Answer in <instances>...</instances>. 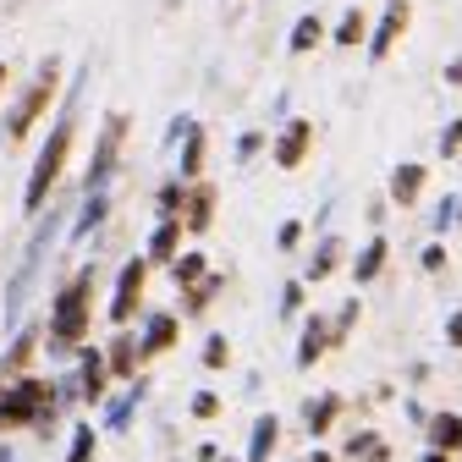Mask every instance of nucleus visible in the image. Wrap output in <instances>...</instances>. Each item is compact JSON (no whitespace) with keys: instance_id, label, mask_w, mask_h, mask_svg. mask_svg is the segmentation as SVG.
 Returning a JSON list of instances; mask_svg holds the SVG:
<instances>
[{"instance_id":"obj_13","label":"nucleus","mask_w":462,"mask_h":462,"mask_svg":"<svg viewBox=\"0 0 462 462\" xmlns=\"http://www.w3.org/2000/svg\"><path fill=\"white\" fill-rule=\"evenodd\" d=\"M270 440H275V419H259V430H254V457H248V462H264Z\"/></svg>"},{"instance_id":"obj_2","label":"nucleus","mask_w":462,"mask_h":462,"mask_svg":"<svg viewBox=\"0 0 462 462\" xmlns=\"http://www.w3.org/2000/svg\"><path fill=\"white\" fill-rule=\"evenodd\" d=\"M44 402H50V391H44L39 380H23L17 391L0 396V424H28V419H39Z\"/></svg>"},{"instance_id":"obj_12","label":"nucleus","mask_w":462,"mask_h":462,"mask_svg":"<svg viewBox=\"0 0 462 462\" xmlns=\"http://www.w3.org/2000/svg\"><path fill=\"white\" fill-rule=\"evenodd\" d=\"M83 391H88V396H99V391H105V364H99V353H88V358H83Z\"/></svg>"},{"instance_id":"obj_11","label":"nucleus","mask_w":462,"mask_h":462,"mask_svg":"<svg viewBox=\"0 0 462 462\" xmlns=\"http://www.w3.org/2000/svg\"><path fill=\"white\" fill-rule=\"evenodd\" d=\"M171 336H177V319H171V314H154V325H149V353L171 346Z\"/></svg>"},{"instance_id":"obj_20","label":"nucleus","mask_w":462,"mask_h":462,"mask_svg":"<svg viewBox=\"0 0 462 462\" xmlns=\"http://www.w3.org/2000/svg\"><path fill=\"white\" fill-rule=\"evenodd\" d=\"M199 270H204V259H199V254H188V259L177 264V281H199Z\"/></svg>"},{"instance_id":"obj_24","label":"nucleus","mask_w":462,"mask_h":462,"mask_svg":"<svg viewBox=\"0 0 462 462\" xmlns=\"http://www.w3.org/2000/svg\"><path fill=\"white\" fill-rule=\"evenodd\" d=\"M204 220H209V193L193 199V226H204Z\"/></svg>"},{"instance_id":"obj_18","label":"nucleus","mask_w":462,"mask_h":462,"mask_svg":"<svg viewBox=\"0 0 462 462\" xmlns=\"http://www.w3.org/2000/svg\"><path fill=\"white\" fill-rule=\"evenodd\" d=\"M171 248H177V226H160V231H154V254L171 259Z\"/></svg>"},{"instance_id":"obj_5","label":"nucleus","mask_w":462,"mask_h":462,"mask_svg":"<svg viewBox=\"0 0 462 462\" xmlns=\"http://www.w3.org/2000/svg\"><path fill=\"white\" fill-rule=\"evenodd\" d=\"M138 292H143V264L133 259V264L122 270V286H116V303H110V319H116V325L133 314V298H138Z\"/></svg>"},{"instance_id":"obj_1","label":"nucleus","mask_w":462,"mask_h":462,"mask_svg":"<svg viewBox=\"0 0 462 462\" xmlns=\"http://www.w3.org/2000/svg\"><path fill=\"white\" fill-rule=\"evenodd\" d=\"M67 149H72V110L61 116V127H55V138L44 143V154H39V165H33V177H28V209L44 204V193H50V182H55V171H61V160H67Z\"/></svg>"},{"instance_id":"obj_29","label":"nucleus","mask_w":462,"mask_h":462,"mask_svg":"<svg viewBox=\"0 0 462 462\" xmlns=\"http://www.w3.org/2000/svg\"><path fill=\"white\" fill-rule=\"evenodd\" d=\"M0 83H6V67H0Z\"/></svg>"},{"instance_id":"obj_3","label":"nucleus","mask_w":462,"mask_h":462,"mask_svg":"<svg viewBox=\"0 0 462 462\" xmlns=\"http://www.w3.org/2000/svg\"><path fill=\"white\" fill-rule=\"evenodd\" d=\"M83 298H88V275L72 281L67 292H61V303H55V336H61V341H78L83 336Z\"/></svg>"},{"instance_id":"obj_25","label":"nucleus","mask_w":462,"mask_h":462,"mask_svg":"<svg viewBox=\"0 0 462 462\" xmlns=\"http://www.w3.org/2000/svg\"><path fill=\"white\" fill-rule=\"evenodd\" d=\"M330 264H336V243H325V254H319V259H314V275H325V270H330Z\"/></svg>"},{"instance_id":"obj_22","label":"nucleus","mask_w":462,"mask_h":462,"mask_svg":"<svg viewBox=\"0 0 462 462\" xmlns=\"http://www.w3.org/2000/svg\"><path fill=\"white\" fill-rule=\"evenodd\" d=\"M204 364H209V369L226 364V341H209V346H204Z\"/></svg>"},{"instance_id":"obj_15","label":"nucleus","mask_w":462,"mask_h":462,"mask_svg":"<svg viewBox=\"0 0 462 462\" xmlns=\"http://www.w3.org/2000/svg\"><path fill=\"white\" fill-rule=\"evenodd\" d=\"M380 264H385V243H369V254L358 259V281H369V275H374Z\"/></svg>"},{"instance_id":"obj_7","label":"nucleus","mask_w":462,"mask_h":462,"mask_svg":"<svg viewBox=\"0 0 462 462\" xmlns=\"http://www.w3.org/2000/svg\"><path fill=\"white\" fill-rule=\"evenodd\" d=\"M402 28H408V6H402V0H391V12H385V23H380V33H374V61L391 50V39H396Z\"/></svg>"},{"instance_id":"obj_16","label":"nucleus","mask_w":462,"mask_h":462,"mask_svg":"<svg viewBox=\"0 0 462 462\" xmlns=\"http://www.w3.org/2000/svg\"><path fill=\"white\" fill-rule=\"evenodd\" d=\"M330 419H336V396H325L319 408H309V430H314V435H319V430H325Z\"/></svg>"},{"instance_id":"obj_21","label":"nucleus","mask_w":462,"mask_h":462,"mask_svg":"<svg viewBox=\"0 0 462 462\" xmlns=\"http://www.w3.org/2000/svg\"><path fill=\"white\" fill-rule=\"evenodd\" d=\"M193 413H199V419H215V413H220V402L204 391V396H193Z\"/></svg>"},{"instance_id":"obj_8","label":"nucleus","mask_w":462,"mask_h":462,"mask_svg":"<svg viewBox=\"0 0 462 462\" xmlns=\"http://www.w3.org/2000/svg\"><path fill=\"white\" fill-rule=\"evenodd\" d=\"M303 149H309V122H292V127H286V138H281V165H298L303 160Z\"/></svg>"},{"instance_id":"obj_28","label":"nucleus","mask_w":462,"mask_h":462,"mask_svg":"<svg viewBox=\"0 0 462 462\" xmlns=\"http://www.w3.org/2000/svg\"><path fill=\"white\" fill-rule=\"evenodd\" d=\"M424 462H446V457H440V451H435V457H424Z\"/></svg>"},{"instance_id":"obj_4","label":"nucleus","mask_w":462,"mask_h":462,"mask_svg":"<svg viewBox=\"0 0 462 462\" xmlns=\"http://www.w3.org/2000/svg\"><path fill=\"white\" fill-rule=\"evenodd\" d=\"M50 88H55V67H44V78L28 88V99L17 105V116H12V138H23L28 127H33V116L44 110V99H50Z\"/></svg>"},{"instance_id":"obj_6","label":"nucleus","mask_w":462,"mask_h":462,"mask_svg":"<svg viewBox=\"0 0 462 462\" xmlns=\"http://www.w3.org/2000/svg\"><path fill=\"white\" fill-rule=\"evenodd\" d=\"M116 143H122V116H110V127H105V143H99V160L88 165V193H99V182L110 177V154Z\"/></svg>"},{"instance_id":"obj_19","label":"nucleus","mask_w":462,"mask_h":462,"mask_svg":"<svg viewBox=\"0 0 462 462\" xmlns=\"http://www.w3.org/2000/svg\"><path fill=\"white\" fill-rule=\"evenodd\" d=\"M319 346H325V341H319V325H309V341H303V353H298V358L314 364V358H319Z\"/></svg>"},{"instance_id":"obj_27","label":"nucleus","mask_w":462,"mask_h":462,"mask_svg":"<svg viewBox=\"0 0 462 462\" xmlns=\"http://www.w3.org/2000/svg\"><path fill=\"white\" fill-rule=\"evenodd\" d=\"M446 78H451V83H462V61H457V67H451V72H446Z\"/></svg>"},{"instance_id":"obj_9","label":"nucleus","mask_w":462,"mask_h":462,"mask_svg":"<svg viewBox=\"0 0 462 462\" xmlns=\"http://www.w3.org/2000/svg\"><path fill=\"white\" fill-rule=\"evenodd\" d=\"M419 188H424V171H419V165H402L396 177H391V193H396V204H413V199H419Z\"/></svg>"},{"instance_id":"obj_17","label":"nucleus","mask_w":462,"mask_h":462,"mask_svg":"<svg viewBox=\"0 0 462 462\" xmlns=\"http://www.w3.org/2000/svg\"><path fill=\"white\" fill-rule=\"evenodd\" d=\"M314 39H319V23H314V17H303V23H298V33H292V50H309Z\"/></svg>"},{"instance_id":"obj_26","label":"nucleus","mask_w":462,"mask_h":462,"mask_svg":"<svg viewBox=\"0 0 462 462\" xmlns=\"http://www.w3.org/2000/svg\"><path fill=\"white\" fill-rule=\"evenodd\" d=\"M446 341H451V346H462V314H451V319H446Z\"/></svg>"},{"instance_id":"obj_14","label":"nucleus","mask_w":462,"mask_h":462,"mask_svg":"<svg viewBox=\"0 0 462 462\" xmlns=\"http://www.w3.org/2000/svg\"><path fill=\"white\" fill-rule=\"evenodd\" d=\"M358 33H364V12H346L341 28H336V39H341V44H358Z\"/></svg>"},{"instance_id":"obj_10","label":"nucleus","mask_w":462,"mask_h":462,"mask_svg":"<svg viewBox=\"0 0 462 462\" xmlns=\"http://www.w3.org/2000/svg\"><path fill=\"white\" fill-rule=\"evenodd\" d=\"M435 446H440V451L462 446V419H451V413H446V419H435Z\"/></svg>"},{"instance_id":"obj_23","label":"nucleus","mask_w":462,"mask_h":462,"mask_svg":"<svg viewBox=\"0 0 462 462\" xmlns=\"http://www.w3.org/2000/svg\"><path fill=\"white\" fill-rule=\"evenodd\" d=\"M88 446H94V430H78V446H72V462H83V457H88Z\"/></svg>"}]
</instances>
